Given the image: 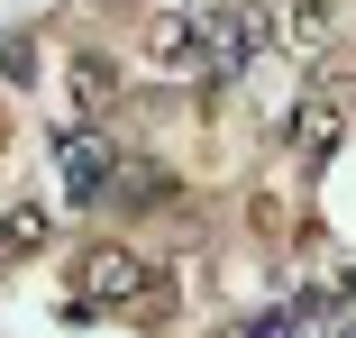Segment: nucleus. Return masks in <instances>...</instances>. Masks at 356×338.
Wrapping results in <instances>:
<instances>
[{
  "mask_svg": "<svg viewBox=\"0 0 356 338\" xmlns=\"http://www.w3.org/2000/svg\"><path fill=\"white\" fill-rule=\"evenodd\" d=\"M265 46H274V0H220V10H201V83L229 92Z\"/></svg>",
  "mask_w": 356,
  "mask_h": 338,
  "instance_id": "f257e3e1",
  "label": "nucleus"
},
{
  "mask_svg": "<svg viewBox=\"0 0 356 338\" xmlns=\"http://www.w3.org/2000/svg\"><path fill=\"white\" fill-rule=\"evenodd\" d=\"M338 147H347V74L311 83L293 101V119H283V156H293V165H329Z\"/></svg>",
  "mask_w": 356,
  "mask_h": 338,
  "instance_id": "f03ea898",
  "label": "nucleus"
},
{
  "mask_svg": "<svg viewBox=\"0 0 356 338\" xmlns=\"http://www.w3.org/2000/svg\"><path fill=\"white\" fill-rule=\"evenodd\" d=\"M137 275H147V256H137V247H110V238H101V247H83V256H74V275H64V284H74V311L92 320V311H119Z\"/></svg>",
  "mask_w": 356,
  "mask_h": 338,
  "instance_id": "7ed1b4c3",
  "label": "nucleus"
},
{
  "mask_svg": "<svg viewBox=\"0 0 356 338\" xmlns=\"http://www.w3.org/2000/svg\"><path fill=\"white\" fill-rule=\"evenodd\" d=\"M55 174H64V201H101L110 174H119V147L101 138V119L74 128V138H55Z\"/></svg>",
  "mask_w": 356,
  "mask_h": 338,
  "instance_id": "20e7f679",
  "label": "nucleus"
},
{
  "mask_svg": "<svg viewBox=\"0 0 356 338\" xmlns=\"http://www.w3.org/2000/svg\"><path fill=\"white\" fill-rule=\"evenodd\" d=\"M64 110H74V128H92V119L119 110V64L101 46H74V55H64Z\"/></svg>",
  "mask_w": 356,
  "mask_h": 338,
  "instance_id": "39448f33",
  "label": "nucleus"
},
{
  "mask_svg": "<svg viewBox=\"0 0 356 338\" xmlns=\"http://www.w3.org/2000/svg\"><path fill=\"white\" fill-rule=\"evenodd\" d=\"M137 55H147L156 74H192V64H201V10H192V0H174V10H147V37H137Z\"/></svg>",
  "mask_w": 356,
  "mask_h": 338,
  "instance_id": "423d86ee",
  "label": "nucleus"
},
{
  "mask_svg": "<svg viewBox=\"0 0 356 338\" xmlns=\"http://www.w3.org/2000/svg\"><path fill=\"white\" fill-rule=\"evenodd\" d=\"M329 37H338V0H283L274 10V46L283 55H329Z\"/></svg>",
  "mask_w": 356,
  "mask_h": 338,
  "instance_id": "0eeeda50",
  "label": "nucleus"
},
{
  "mask_svg": "<svg viewBox=\"0 0 356 338\" xmlns=\"http://www.w3.org/2000/svg\"><path fill=\"white\" fill-rule=\"evenodd\" d=\"M46 238H55L46 201H10V211H0V265H37V256H46Z\"/></svg>",
  "mask_w": 356,
  "mask_h": 338,
  "instance_id": "6e6552de",
  "label": "nucleus"
},
{
  "mask_svg": "<svg viewBox=\"0 0 356 338\" xmlns=\"http://www.w3.org/2000/svg\"><path fill=\"white\" fill-rule=\"evenodd\" d=\"M101 201H119V211H156V201H174V183H165L147 156H137V165L119 156V174H110V192H101Z\"/></svg>",
  "mask_w": 356,
  "mask_h": 338,
  "instance_id": "1a4fd4ad",
  "label": "nucleus"
},
{
  "mask_svg": "<svg viewBox=\"0 0 356 338\" xmlns=\"http://www.w3.org/2000/svg\"><path fill=\"white\" fill-rule=\"evenodd\" d=\"M119 320H137V329H165V320H174V284L156 275V265H147V275L128 284V302H119Z\"/></svg>",
  "mask_w": 356,
  "mask_h": 338,
  "instance_id": "9d476101",
  "label": "nucleus"
},
{
  "mask_svg": "<svg viewBox=\"0 0 356 338\" xmlns=\"http://www.w3.org/2000/svg\"><path fill=\"white\" fill-rule=\"evenodd\" d=\"M0 83H10V92L37 83V37H28V28H19V37H0Z\"/></svg>",
  "mask_w": 356,
  "mask_h": 338,
  "instance_id": "9b49d317",
  "label": "nucleus"
},
{
  "mask_svg": "<svg viewBox=\"0 0 356 338\" xmlns=\"http://www.w3.org/2000/svg\"><path fill=\"white\" fill-rule=\"evenodd\" d=\"M0 147H10V110H0Z\"/></svg>",
  "mask_w": 356,
  "mask_h": 338,
  "instance_id": "f8f14e48",
  "label": "nucleus"
}]
</instances>
